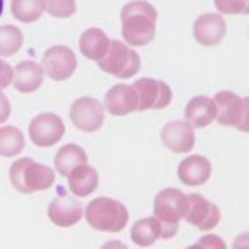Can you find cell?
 <instances>
[{
    "mask_svg": "<svg viewBox=\"0 0 249 249\" xmlns=\"http://www.w3.org/2000/svg\"><path fill=\"white\" fill-rule=\"evenodd\" d=\"M158 12L144 0H133L122 9L123 38L133 47H144L155 38Z\"/></svg>",
    "mask_w": 249,
    "mask_h": 249,
    "instance_id": "1",
    "label": "cell"
},
{
    "mask_svg": "<svg viewBox=\"0 0 249 249\" xmlns=\"http://www.w3.org/2000/svg\"><path fill=\"white\" fill-rule=\"evenodd\" d=\"M9 176L12 186L22 195L45 191L55 183L53 170L47 164L37 163L32 158H22L12 163Z\"/></svg>",
    "mask_w": 249,
    "mask_h": 249,
    "instance_id": "2",
    "label": "cell"
},
{
    "mask_svg": "<svg viewBox=\"0 0 249 249\" xmlns=\"http://www.w3.org/2000/svg\"><path fill=\"white\" fill-rule=\"evenodd\" d=\"M83 214L93 230L105 232L123 231L130 218L126 206L111 198H96L90 201Z\"/></svg>",
    "mask_w": 249,
    "mask_h": 249,
    "instance_id": "3",
    "label": "cell"
},
{
    "mask_svg": "<svg viewBox=\"0 0 249 249\" xmlns=\"http://www.w3.org/2000/svg\"><path fill=\"white\" fill-rule=\"evenodd\" d=\"M98 67L108 75H113L120 80H126L138 73L142 60L133 48H130L122 40H110L108 52L105 57L98 60Z\"/></svg>",
    "mask_w": 249,
    "mask_h": 249,
    "instance_id": "4",
    "label": "cell"
},
{
    "mask_svg": "<svg viewBox=\"0 0 249 249\" xmlns=\"http://www.w3.org/2000/svg\"><path fill=\"white\" fill-rule=\"evenodd\" d=\"M216 107V120L223 126H234L238 130L248 131L249 107L246 96H239L234 91H219L213 98Z\"/></svg>",
    "mask_w": 249,
    "mask_h": 249,
    "instance_id": "5",
    "label": "cell"
},
{
    "mask_svg": "<svg viewBox=\"0 0 249 249\" xmlns=\"http://www.w3.org/2000/svg\"><path fill=\"white\" fill-rule=\"evenodd\" d=\"M188 196L181 190L176 188H166V190L160 191L155 198L153 213L166 228L171 231L178 232L179 221L184 219L188 213Z\"/></svg>",
    "mask_w": 249,
    "mask_h": 249,
    "instance_id": "6",
    "label": "cell"
},
{
    "mask_svg": "<svg viewBox=\"0 0 249 249\" xmlns=\"http://www.w3.org/2000/svg\"><path fill=\"white\" fill-rule=\"evenodd\" d=\"M70 120L80 131L93 133L103 126L105 122V107L91 96H82L75 100L70 108Z\"/></svg>",
    "mask_w": 249,
    "mask_h": 249,
    "instance_id": "7",
    "label": "cell"
},
{
    "mask_svg": "<svg viewBox=\"0 0 249 249\" xmlns=\"http://www.w3.org/2000/svg\"><path fill=\"white\" fill-rule=\"evenodd\" d=\"M133 88L138 95V111L163 110L171 103L173 90L168 83L155 78L136 80Z\"/></svg>",
    "mask_w": 249,
    "mask_h": 249,
    "instance_id": "8",
    "label": "cell"
},
{
    "mask_svg": "<svg viewBox=\"0 0 249 249\" xmlns=\"http://www.w3.org/2000/svg\"><path fill=\"white\" fill-rule=\"evenodd\" d=\"M77 57L73 50L67 45H53L43 53L42 67L47 77L55 82H63L70 78L77 70Z\"/></svg>",
    "mask_w": 249,
    "mask_h": 249,
    "instance_id": "9",
    "label": "cell"
},
{
    "mask_svg": "<svg viewBox=\"0 0 249 249\" xmlns=\"http://www.w3.org/2000/svg\"><path fill=\"white\" fill-rule=\"evenodd\" d=\"M65 135L63 120L55 113L37 115L29 124V136L32 143L40 148H48L57 144Z\"/></svg>",
    "mask_w": 249,
    "mask_h": 249,
    "instance_id": "10",
    "label": "cell"
},
{
    "mask_svg": "<svg viewBox=\"0 0 249 249\" xmlns=\"http://www.w3.org/2000/svg\"><path fill=\"white\" fill-rule=\"evenodd\" d=\"M188 201L190 204H188V213L184 216L188 223L203 231H210L218 226L221 211L216 204L210 203L203 195H198V193L188 195Z\"/></svg>",
    "mask_w": 249,
    "mask_h": 249,
    "instance_id": "11",
    "label": "cell"
},
{
    "mask_svg": "<svg viewBox=\"0 0 249 249\" xmlns=\"http://www.w3.org/2000/svg\"><path fill=\"white\" fill-rule=\"evenodd\" d=\"M161 142L173 153H188L196 142L195 130L184 120H176L164 124L161 131Z\"/></svg>",
    "mask_w": 249,
    "mask_h": 249,
    "instance_id": "12",
    "label": "cell"
},
{
    "mask_svg": "<svg viewBox=\"0 0 249 249\" xmlns=\"http://www.w3.org/2000/svg\"><path fill=\"white\" fill-rule=\"evenodd\" d=\"M105 110L115 116H124L138 111V95L133 85L118 83L105 93Z\"/></svg>",
    "mask_w": 249,
    "mask_h": 249,
    "instance_id": "13",
    "label": "cell"
},
{
    "mask_svg": "<svg viewBox=\"0 0 249 249\" xmlns=\"http://www.w3.org/2000/svg\"><path fill=\"white\" fill-rule=\"evenodd\" d=\"M47 214H48V219H50L55 226L70 228L80 223V219H82V216H83V208L78 199L60 195L48 204Z\"/></svg>",
    "mask_w": 249,
    "mask_h": 249,
    "instance_id": "14",
    "label": "cell"
},
{
    "mask_svg": "<svg viewBox=\"0 0 249 249\" xmlns=\"http://www.w3.org/2000/svg\"><path fill=\"white\" fill-rule=\"evenodd\" d=\"M226 20L219 14H204L196 18L193 25V35L196 42L204 47H214L226 35Z\"/></svg>",
    "mask_w": 249,
    "mask_h": 249,
    "instance_id": "15",
    "label": "cell"
},
{
    "mask_svg": "<svg viewBox=\"0 0 249 249\" xmlns=\"http://www.w3.org/2000/svg\"><path fill=\"white\" fill-rule=\"evenodd\" d=\"M175 234L176 232L164 226L156 216L136 221L133 228H131V239H133L135 244H138L142 248L151 246L158 239H170Z\"/></svg>",
    "mask_w": 249,
    "mask_h": 249,
    "instance_id": "16",
    "label": "cell"
},
{
    "mask_svg": "<svg viewBox=\"0 0 249 249\" xmlns=\"http://www.w3.org/2000/svg\"><path fill=\"white\" fill-rule=\"evenodd\" d=\"M211 163L201 155H193L183 160L178 166V176L186 186H201L211 178Z\"/></svg>",
    "mask_w": 249,
    "mask_h": 249,
    "instance_id": "17",
    "label": "cell"
},
{
    "mask_svg": "<svg viewBox=\"0 0 249 249\" xmlns=\"http://www.w3.org/2000/svg\"><path fill=\"white\" fill-rule=\"evenodd\" d=\"M43 83V67L32 60H23L14 70V87L20 93H34Z\"/></svg>",
    "mask_w": 249,
    "mask_h": 249,
    "instance_id": "18",
    "label": "cell"
},
{
    "mask_svg": "<svg viewBox=\"0 0 249 249\" xmlns=\"http://www.w3.org/2000/svg\"><path fill=\"white\" fill-rule=\"evenodd\" d=\"M184 116L186 122L195 128H204L211 124L216 120V107L214 102L210 96H195L188 102L184 108Z\"/></svg>",
    "mask_w": 249,
    "mask_h": 249,
    "instance_id": "19",
    "label": "cell"
},
{
    "mask_svg": "<svg viewBox=\"0 0 249 249\" xmlns=\"http://www.w3.org/2000/svg\"><path fill=\"white\" fill-rule=\"evenodd\" d=\"M98 173L93 166H88L87 163L78 164L68 173V190L77 198H85L98 188Z\"/></svg>",
    "mask_w": 249,
    "mask_h": 249,
    "instance_id": "20",
    "label": "cell"
},
{
    "mask_svg": "<svg viewBox=\"0 0 249 249\" xmlns=\"http://www.w3.org/2000/svg\"><path fill=\"white\" fill-rule=\"evenodd\" d=\"M80 53L88 60H96L105 57L110 47V38L102 29H88L78 40Z\"/></svg>",
    "mask_w": 249,
    "mask_h": 249,
    "instance_id": "21",
    "label": "cell"
},
{
    "mask_svg": "<svg viewBox=\"0 0 249 249\" xmlns=\"http://www.w3.org/2000/svg\"><path fill=\"white\" fill-rule=\"evenodd\" d=\"M87 161H88V156L82 146L73 143L65 144V146L60 148L57 156H55V170L63 178H67L68 173L73 170V168H77L78 164H83Z\"/></svg>",
    "mask_w": 249,
    "mask_h": 249,
    "instance_id": "22",
    "label": "cell"
},
{
    "mask_svg": "<svg viewBox=\"0 0 249 249\" xmlns=\"http://www.w3.org/2000/svg\"><path fill=\"white\" fill-rule=\"evenodd\" d=\"M23 146H25V138L17 126L0 128V156L14 158L22 153Z\"/></svg>",
    "mask_w": 249,
    "mask_h": 249,
    "instance_id": "23",
    "label": "cell"
},
{
    "mask_svg": "<svg viewBox=\"0 0 249 249\" xmlns=\"http://www.w3.org/2000/svg\"><path fill=\"white\" fill-rule=\"evenodd\" d=\"M43 0H12V15L23 23H32L43 15Z\"/></svg>",
    "mask_w": 249,
    "mask_h": 249,
    "instance_id": "24",
    "label": "cell"
},
{
    "mask_svg": "<svg viewBox=\"0 0 249 249\" xmlns=\"http://www.w3.org/2000/svg\"><path fill=\"white\" fill-rule=\"evenodd\" d=\"M23 34L18 27L2 25L0 27V57H12L22 48Z\"/></svg>",
    "mask_w": 249,
    "mask_h": 249,
    "instance_id": "25",
    "label": "cell"
},
{
    "mask_svg": "<svg viewBox=\"0 0 249 249\" xmlns=\"http://www.w3.org/2000/svg\"><path fill=\"white\" fill-rule=\"evenodd\" d=\"M45 10L52 17L68 18L77 12V2L75 0H43Z\"/></svg>",
    "mask_w": 249,
    "mask_h": 249,
    "instance_id": "26",
    "label": "cell"
},
{
    "mask_svg": "<svg viewBox=\"0 0 249 249\" xmlns=\"http://www.w3.org/2000/svg\"><path fill=\"white\" fill-rule=\"evenodd\" d=\"M219 14L226 15H248L249 0H214Z\"/></svg>",
    "mask_w": 249,
    "mask_h": 249,
    "instance_id": "27",
    "label": "cell"
},
{
    "mask_svg": "<svg viewBox=\"0 0 249 249\" xmlns=\"http://www.w3.org/2000/svg\"><path fill=\"white\" fill-rule=\"evenodd\" d=\"M12 82H14V68L0 57V90L10 87Z\"/></svg>",
    "mask_w": 249,
    "mask_h": 249,
    "instance_id": "28",
    "label": "cell"
},
{
    "mask_svg": "<svg viewBox=\"0 0 249 249\" xmlns=\"http://www.w3.org/2000/svg\"><path fill=\"white\" fill-rule=\"evenodd\" d=\"M10 113H12V107L9 98L5 96V93L0 91V123L7 122L10 118Z\"/></svg>",
    "mask_w": 249,
    "mask_h": 249,
    "instance_id": "29",
    "label": "cell"
},
{
    "mask_svg": "<svg viewBox=\"0 0 249 249\" xmlns=\"http://www.w3.org/2000/svg\"><path fill=\"white\" fill-rule=\"evenodd\" d=\"M196 246H204V248H224V243L221 241L218 236H204Z\"/></svg>",
    "mask_w": 249,
    "mask_h": 249,
    "instance_id": "30",
    "label": "cell"
},
{
    "mask_svg": "<svg viewBox=\"0 0 249 249\" xmlns=\"http://www.w3.org/2000/svg\"><path fill=\"white\" fill-rule=\"evenodd\" d=\"M3 12V0H0V15H2Z\"/></svg>",
    "mask_w": 249,
    "mask_h": 249,
    "instance_id": "31",
    "label": "cell"
}]
</instances>
